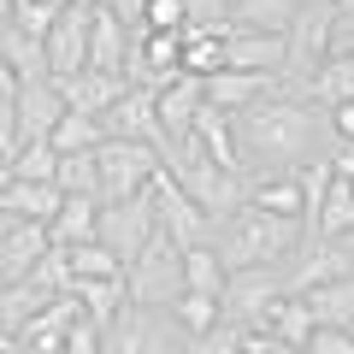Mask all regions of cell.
<instances>
[{
  "label": "cell",
  "instance_id": "1",
  "mask_svg": "<svg viewBox=\"0 0 354 354\" xmlns=\"http://www.w3.org/2000/svg\"><path fill=\"white\" fill-rule=\"evenodd\" d=\"M230 124H236V142H242V160L254 165H307L319 160V153L337 148V136H330V113L313 101H295V95H266V101L242 106V113H230Z\"/></svg>",
  "mask_w": 354,
  "mask_h": 354
},
{
  "label": "cell",
  "instance_id": "2",
  "mask_svg": "<svg viewBox=\"0 0 354 354\" xmlns=\"http://www.w3.org/2000/svg\"><path fill=\"white\" fill-rule=\"evenodd\" d=\"M301 242H307L301 218L260 213V207H248V201L213 225V248H218V260H225V272H236V266H283Z\"/></svg>",
  "mask_w": 354,
  "mask_h": 354
},
{
  "label": "cell",
  "instance_id": "3",
  "mask_svg": "<svg viewBox=\"0 0 354 354\" xmlns=\"http://www.w3.org/2000/svg\"><path fill=\"white\" fill-rule=\"evenodd\" d=\"M183 325L171 307H148V301H124L106 319V354H183Z\"/></svg>",
  "mask_w": 354,
  "mask_h": 354
},
{
  "label": "cell",
  "instance_id": "4",
  "mask_svg": "<svg viewBox=\"0 0 354 354\" xmlns=\"http://www.w3.org/2000/svg\"><path fill=\"white\" fill-rule=\"evenodd\" d=\"M124 283H130V301H148V307H171L183 295V248H177L165 230H153L148 248L124 266Z\"/></svg>",
  "mask_w": 354,
  "mask_h": 354
},
{
  "label": "cell",
  "instance_id": "5",
  "mask_svg": "<svg viewBox=\"0 0 354 354\" xmlns=\"http://www.w3.org/2000/svg\"><path fill=\"white\" fill-rule=\"evenodd\" d=\"M95 165H101V201H124V195H142L160 171V148L153 142H124L106 136L95 148Z\"/></svg>",
  "mask_w": 354,
  "mask_h": 354
},
{
  "label": "cell",
  "instance_id": "6",
  "mask_svg": "<svg viewBox=\"0 0 354 354\" xmlns=\"http://www.w3.org/2000/svg\"><path fill=\"white\" fill-rule=\"evenodd\" d=\"M148 195H153V213H160V230L177 242V248H201V242H213V225H218V218L207 213V207H195L189 195L177 189V177L165 171V165L153 171Z\"/></svg>",
  "mask_w": 354,
  "mask_h": 354
},
{
  "label": "cell",
  "instance_id": "7",
  "mask_svg": "<svg viewBox=\"0 0 354 354\" xmlns=\"http://www.w3.org/2000/svg\"><path fill=\"white\" fill-rule=\"evenodd\" d=\"M153 230H160V213H153V195H148V189H142V195H124V201H101V230H95V242H106L124 266L148 248Z\"/></svg>",
  "mask_w": 354,
  "mask_h": 354
},
{
  "label": "cell",
  "instance_id": "8",
  "mask_svg": "<svg viewBox=\"0 0 354 354\" xmlns=\"http://www.w3.org/2000/svg\"><path fill=\"white\" fill-rule=\"evenodd\" d=\"M283 290H290V283H283V266H236V272H225L218 313H225L230 325H254Z\"/></svg>",
  "mask_w": 354,
  "mask_h": 354
},
{
  "label": "cell",
  "instance_id": "9",
  "mask_svg": "<svg viewBox=\"0 0 354 354\" xmlns=\"http://www.w3.org/2000/svg\"><path fill=\"white\" fill-rule=\"evenodd\" d=\"M88 24H95V0H71V6H59V18H53L48 30V77L59 83V77H77L88 65Z\"/></svg>",
  "mask_w": 354,
  "mask_h": 354
},
{
  "label": "cell",
  "instance_id": "10",
  "mask_svg": "<svg viewBox=\"0 0 354 354\" xmlns=\"http://www.w3.org/2000/svg\"><path fill=\"white\" fill-rule=\"evenodd\" d=\"M101 124H106V136H124V142H153V148H160V142H165V130H160V88L130 83L124 95H118V101L101 113Z\"/></svg>",
  "mask_w": 354,
  "mask_h": 354
},
{
  "label": "cell",
  "instance_id": "11",
  "mask_svg": "<svg viewBox=\"0 0 354 354\" xmlns=\"http://www.w3.org/2000/svg\"><path fill=\"white\" fill-rule=\"evenodd\" d=\"M12 113H18V142L53 136V124H59V113H65L59 83H53V77H24L18 95H12Z\"/></svg>",
  "mask_w": 354,
  "mask_h": 354
},
{
  "label": "cell",
  "instance_id": "12",
  "mask_svg": "<svg viewBox=\"0 0 354 354\" xmlns=\"http://www.w3.org/2000/svg\"><path fill=\"white\" fill-rule=\"evenodd\" d=\"M130 59H136V36H130V24L106 6V0H95V24H88V65H95V71L130 77Z\"/></svg>",
  "mask_w": 354,
  "mask_h": 354
},
{
  "label": "cell",
  "instance_id": "13",
  "mask_svg": "<svg viewBox=\"0 0 354 354\" xmlns=\"http://www.w3.org/2000/svg\"><path fill=\"white\" fill-rule=\"evenodd\" d=\"M248 207L278 213V218H301L307 213L301 171H295V165H254V171H248Z\"/></svg>",
  "mask_w": 354,
  "mask_h": 354
},
{
  "label": "cell",
  "instance_id": "14",
  "mask_svg": "<svg viewBox=\"0 0 354 354\" xmlns=\"http://www.w3.org/2000/svg\"><path fill=\"white\" fill-rule=\"evenodd\" d=\"M290 41L278 30H230L225 36V71H283Z\"/></svg>",
  "mask_w": 354,
  "mask_h": 354
},
{
  "label": "cell",
  "instance_id": "15",
  "mask_svg": "<svg viewBox=\"0 0 354 354\" xmlns=\"http://www.w3.org/2000/svg\"><path fill=\"white\" fill-rule=\"evenodd\" d=\"M48 248H53L48 225H36V218H12V230L0 236V283L30 278V266H36Z\"/></svg>",
  "mask_w": 354,
  "mask_h": 354
},
{
  "label": "cell",
  "instance_id": "16",
  "mask_svg": "<svg viewBox=\"0 0 354 354\" xmlns=\"http://www.w3.org/2000/svg\"><path fill=\"white\" fill-rule=\"evenodd\" d=\"M77 295H53L48 307H36V313L24 319V330H18V342H24V354H59L65 348V330H71L77 319Z\"/></svg>",
  "mask_w": 354,
  "mask_h": 354
},
{
  "label": "cell",
  "instance_id": "17",
  "mask_svg": "<svg viewBox=\"0 0 354 354\" xmlns=\"http://www.w3.org/2000/svg\"><path fill=\"white\" fill-rule=\"evenodd\" d=\"M124 88H130V77H118V71H95V65H83L77 77H59L65 106H77V113H95V118H101L106 106L124 95Z\"/></svg>",
  "mask_w": 354,
  "mask_h": 354
},
{
  "label": "cell",
  "instance_id": "18",
  "mask_svg": "<svg viewBox=\"0 0 354 354\" xmlns=\"http://www.w3.org/2000/svg\"><path fill=\"white\" fill-rule=\"evenodd\" d=\"M278 95V71H218L207 77V101L225 106V113H242V106Z\"/></svg>",
  "mask_w": 354,
  "mask_h": 354
},
{
  "label": "cell",
  "instance_id": "19",
  "mask_svg": "<svg viewBox=\"0 0 354 354\" xmlns=\"http://www.w3.org/2000/svg\"><path fill=\"white\" fill-rule=\"evenodd\" d=\"M330 171H337V165H330ZM342 236H354V183L348 177H330L325 201H319L313 225H307V242H342Z\"/></svg>",
  "mask_w": 354,
  "mask_h": 354
},
{
  "label": "cell",
  "instance_id": "20",
  "mask_svg": "<svg viewBox=\"0 0 354 354\" xmlns=\"http://www.w3.org/2000/svg\"><path fill=\"white\" fill-rule=\"evenodd\" d=\"M59 201H65L59 183H30V177H6V183H0V213H12V218L48 225V218L59 213Z\"/></svg>",
  "mask_w": 354,
  "mask_h": 354
},
{
  "label": "cell",
  "instance_id": "21",
  "mask_svg": "<svg viewBox=\"0 0 354 354\" xmlns=\"http://www.w3.org/2000/svg\"><path fill=\"white\" fill-rule=\"evenodd\" d=\"M201 106H207V83L183 71L177 83L160 88V130H165V136H183V130H195Z\"/></svg>",
  "mask_w": 354,
  "mask_h": 354
},
{
  "label": "cell",
  "instance_id": "22",
  "mask_svg": "<svg viewBox=\"0 0 354 354\" xmlns=\"http://www.w3.org/2000/svg\"><path fill=\"white\" fill-rule=\"evenodd\" d=\"M95 230H101V195H65L59 213L48 218L53 248H77V242H95Z\"/></svg>",
  "mask_w": 354,
  "mask_h": 354
},
{
  "label": "cell",
  "instance_id": "23",
  "mask_svg": "<svg viewBox=\"0 0 354 354\" xmlns=\"http://www.w3.org/2000/svg\"><path fill=\"white\" fill-rule=\"evenodd\" d=\"M313 325H319V319H313V307H307V295H290V290H283L248 330H266V337H278V342H301V348H307Z\"/></svg>",
  "mask_w": 354,
  "mask_h": 354
},
{
  "label": "cell",
  "instance_id": "24",
  "mask_svg": "<svg viewBox=\"0 0 354 354\" xmlns=\"http://www.w3.org/2000/svg\"><path fill=\"white\" fill-rule=\"evenodd\" d=\"M0 53H6V65L18 71V83H24V77H48V48H41V36H30L18 18L0 30Z\"/></svg>",
  "mask_w": 354,
  "mask_h": 354
},
{
  "label": "cell",
  "instance_id": "25",
  "mask_svg": "<svg viewBox=\"0 0 354 354\" xmlns=\"http://www.w3.org/2000/svg\"><path fill=\"white\" fill-rule=\"evenodd\" d=\"M71 295L83 301L88 319H101V325H106V319L130 301V283H124V272H118V278H71Z\"/></svg>",
  "mask_w": 354,
  "mask_h": 354
},
{
  "label": "cell",
  "instance_id": "26",
  "mask_svg": "<svg viewBox=\"0 0 354 354\" xmlns=\"http://www.w3.org/2000/svg\"><path fill=\"white\" fill-rule=\"evenodd\" d=\"M307 307H313L319 325H348L354 330V272H342V278L307 290Z\"/></svg>",
  "mask_w": 354,
  "mask_h": 354
},
{
  "label": "cell",
  "instance_id": "27",
  "mask_svg": "<svg viewBox=\"0 0 354 354\" xmlns=\"http://www.w3.org/2000/svg\"><path fill=\"white\" fill-rule=\"evenodd\" d=\"M301 0H230V30H290Z\"/></svg>",
  "mask_w": 354,
  "mask_h": 354
},
{
  "label": "cell",
  "instance_id": "28",
  "mask_svg": "<svg viewBox=\"0 0 354 354\" xmlns=\"http://www.w3.org/2000/svg\"><path fill=\"white\" fill-rule=\"evenodd\" d=\"M183 71L201 83L225 71V30H183Z\"/></svg>",
  "mask_w": 354,
  "mask_h": 354
},
{
  "label": "cell",
  "instance_id": "29",
  "mask_svg": "<svg viewBox=\"0 0 354 354\" xmlns=\"http://www.w3.org/2000/svg\"><path fill=\"white\" fill-rule=\"evenodd\" d=\"M48 142H53L59 153H83V148H101V142H106V124H101L95 113H77V106H65Z\"/></svg>",
  "mask_w": 354,
  "mask_h": 354
},
{
  "label": "cell",
  "instance_id": "30",
  "mask_svg": "<svg viewBox=\"0 0 354 354\" xmlns=\"http://www.w3.org/2000/svg\"><path fill=\"white\" fill-rule=\"evenodd\" d=\"M183 290L225 295V260H218L213 242H201V248H183Z\"/></svg>",
  "mask_w": 354,
  "mask_h": 354
},
{
  "label": "cell",
  "instance_id": "31",
  "mask_svg": "<svg viewBox=\"0 0 354 354\" xmlns=\"http://www.w3.org/2000/svg\"><path fill=\"white\" fill-rule=\"evenodd\" d=\"M18 283H30L41 301H53V295H71V254H65V248H48L36 266H30V278H18Z\"/></svg>",
  "mask_w": 354,
  "mask_h": 354
},
{
  "label": "cell",
  "instance_id": "32",
  "mask_svg": "<svg viewBox=\"0 0 354 354\" xmlns=\"http://www.w3.org/2000/svg\"><path fill=\"white\" fill-rule=\"evenodd\" d=\"M12 177L53 183V177H59V148H53L48 136H41V142H18V148H12Z\"/></svg>",
  "mask_w": 354,
  "mask_h": 354
},
{
  "label": "cell",
  "instance_id": "33",
  "mask_svg": "<svg viewBox=\"0 0 354 354\" xmlns=\"http://www.w3.org/2000/svg\"><path fill=\"white\" fill-rule=\"evenodd\" d=\"M354 101V59H325L313 71V106H337Z\"/></svg>",
  "mask_w": 354,
  "mask_h": 354
},
{
  "label": "cell",
  "instance_id": "34",
  "mask_svg": "<svg viewBox=\"0 0 354 354\" xmlns=\"http://www.w3.org/2000/svg\"><path fill=\"white\" fill-rule=\"evenodd\" d=\"M65 195H101V165H95V148L83 153H59V177H53Z\"/></svg>",
  "mask_w": 354,
  "mask_h": 354
},
{
  "label": "cell",
  "instance_id": "35",
  "mask_svg": "<svg viewBox=\"0 0 354 354\" xmlns=\"http://www.w3.org/2000/svg\"><path fill=\"white\" fill-rule=\"evenodd\" d=\"M171 313H177V325H183V337H201V330H213L218 319V295H201V290H183L171 301Z\"/></svg>",
  "mask_w": 354,
  "mask_h": 354
},
{
  "label": "cell",
  "instance_id": "36",
  "mask_svg": "<svg viewBox=\"0 0 354 354\" xmlns=\"http://www.w3.org/2000/svg\"><path fill=\"white\" fill-rule=\"evenodd\" d=\"M71 254V278H118L124 272V260H118L106 242H77V248H65Z\"/></svg>",
  "mask_w": 354,
  "mask_h": 354
},
{
  "label": "cell",
  "instance_id": "37",
  "mask_svg": "<svg viewBox=\"0 0 354 354\" xmlns=\"http://www.w3.org/2000/svg\"><path fill=\"white\" fill-rule=\"evenodd\" d=\"M183 354H248V325H230V319H218L213 330H201V337L183 342Z\"/></svg>",
  "mask_w": 354,
  "mask_h": 354
},
{
  "label": "cell",
  "instance_id": "38",
  "mask_svg": "<svg viewBox=\"0 0 354 354\" xmlns=\"http://www.w3.org/2000/svg\"><path fill=\"white\" fill-rule=\"evenodd\" d=\"M59 354H106V325H101V319H88L83 307H77V319H71V330H65V348Z\"/></svg>",
  "mask_w": 354,
  "mask_h": 354
},
{
  "label": "cell",
  "instance_id": "39",
  "mask_svg": "<svg viewBox=\"0 0 354 354\" xmlns=\"http://www.w3.org/2000/svg\"><path fill=\"white\" fill-rule=\"evenodd\" d=\"M330 59H354V0H330Z\"/></svg>",
  "mask_w": 354,
  "mask_h": 354
},
{
  "label": "cell",
  "instance_id": "40",
  "mask_svg": "<svg viewBox=\"0 0 354 354\" xmlns=\"http://www.w3.org/2000/svg\"><path fill=\"white\" fill-rule=\"evenodd\" d=\"M183 12H189L183 30H225L230 36V0H183Z\"/></svg>",
  "mask_w": 354,
  "mask_h": 354
},
{
  "label": "cell",
  "instance_id": "41",
  "mask_svg": "<svg viewBox=\"0 0 354 354\" xmlns=\"http://www.w3.org/2000/svg\"><path fill=\"white\" fill-rule=\"evenodd\" d=\"M189 12H183V0H148L142 6V30H183Z\"/></svg>",
  "mask_w": 354,
  "mask_h": 354
},
{
  "label": "cell",
  "instance_id": "42",
  "mask_svg": "<svg viewBox=\"0 0 354 354\" xmlns=\"http://www.w3.org/2000/svg\"><path fill=\"white\" fill-rule=\"evenodd\" d=\"M307 354H354V330L348 325H313Z\"/></svg>",
  "mask_w": 354,
  "mask_h": 354
},
{
  "label": "cell",
  "instance_id": "43",
  "mask_svg": "<svg viewBox=\"0 0 354 354\" xmlns=\"http://www.w3.org/2000/svg\"><path fill=\"white\" fill-rule=\"evenodd\" d=\"M12 18L30 30V36H41V41H48V30H53V18H59V6H48V0H24V6H18Z\"/></svg>",
  "mask_w": 354,
  "mask_h": 354
},
{
  "label": "cell",
  "instance_id": "44",
  "mask_svg": "<svg viewBox=\"0 0 354 354\" xmlns=\"http://www.w3.org/2000/svg\"><path fill=\"white\" fill-rule=\"evenodd\" d=\"M248 354H307L301 342H278V337H266V330H248Z\"/></svg>",
  "mask_w": 354,
  "mask_h": 354
},
{
  "label": "cell",
  "instance_id": "45",
  "mask_svg": "<svg viewBox=\"0 0 354 354\" xmlns=\"http://www.w3.org/2000/svg\"><path fill=\"white\" fill-rule=\"evenodd\" d=\"M325 113H330V136L354 142V101H337V106H325Z\"/></svg>",
  "mask_w": 354,
  "mask_h": 354
},
{
  "label": "cell",
  "instance_id": "46",
  "mask_svg": "<svg viewBox=\"0 0 354 354\" xmlns=\"http://www.w3.org/2000/svg\"><path fill=\"white\" fill-rule=\"evenodd\" d=\"M106 6L130 24V36H142V6H148V0H106Z\"/></svg>",
  "mask_w": 354,
  "mask_h": 354
},
{
  "label": "cell",
  "instance_id": "47",
  "mask_svg": "<svg viewBox=\"0 0 354 354\" xmlns=\"http://www.w3.org/2000/svg\"><path fill=\"white\" fill-rule=\"evenodd\" d=\"M12 95H18V71L6 65V53H0V101H12Z\"/></svg>",
  "mask_w": 354,
  "mask_h": 354
},
{
  "label": "cell",
  "instance_id": "48",
  "mask_svg": "<svg viewBox=\"0 0 354 354\" xmlns=\"http://www.w3.org/2000/svg\"><path fill=\"white\" fill-rule=\"evenodd\" d=\"M12 24V0H0V30Z\"/></svg>",
  "mask_w": 354,
  "mask_h": 354
},
{
  "label": "cell",
  "instance_id": "49",
  "mask_svg": "<svg viewBox=\"0 0 354 354\" xmlns=\"http://www.w3.org/2000/svg\"><path fill=\"white\" fill-rule=\"evenodd\" d=\"M6 177H12V153H0V183H6Z\"/></svg>",
  "mask_w": 354,
  "mask_h": 354
},
{
  "label": "cell",
  "instance_id": "50",
  "mask_svg": "<svg viewBox=\"0 0 354 354\" xmlns=\"http://www.w3.org/2000/svg\"><path fill=\"white\" fill-rule=\"evenodd\" d=\"M6 230H12V213H0V236H6Z\"/></svg>",
  "mask_w": 354,
  "mask_h": 354
},
{
  "label": "cell",
  "instance_id": "51",
  "mask_svg": "<svg viewBox=\"0 0 354 354\" xmlns=\"http://www.w3.org/2000/svg\"><path fill=\"white\" fill-rule=\"evenodd\" d=\"M48 6H71V0H48Z\"/></svg>",
  "mask_w": 354,
  "mask_h": 354
},
{
  "label": "cell",
  "instance_id": "52",
  "mask_svg": "<svg viewBox=\"0 0 354 354\" xmlns=\"http://www.w3.org/2000/svg\"><path fill=\"white\" fill-rule=\"evenodd\" d=\"M12 354H24V348H12Z\"/></svg>",
  "mask_w": 354,
  "mask_h": 354
},
{
  "label": "cell",
  "instance_id": "53",
  "mask_svg": "<svg viewBox=\"0 0 354 354\" xmlns=\"http://www.w3.org/2000/svg\"><path fill=\"white\" fill-rule=\"evenodd\" d=\"M348 248H354V236H348Z\"/></svg>",
  "mask_w": 354,
  "mask_h": 354
},
{
  "label": "cell",
  "instance_id": "54",
  "mask_svg": "<svg viewBox=\"0 0 354 354\" xmlns=\"http://www.w3.org/2000/svg\"><path fill=\"white\" fill-rule=\"evenodd\" d=\"M348 183H354V177H348Z\"/></svg>",
  "mask_w": 354,
  "mask_h": 354
}]
</instances>
